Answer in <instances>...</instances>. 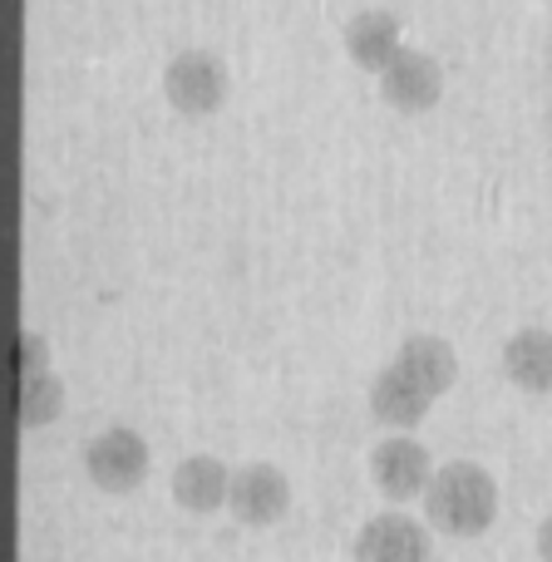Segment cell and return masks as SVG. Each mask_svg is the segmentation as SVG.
I'll use <instances>...</instances> for the list:
<instances>
[{"label": "cell", "instance_id": "6da1fadb", "mask_svg": "<svg viewBox=\"0 0 552 562\" xmlns=\"http://www.w3.org/2000/svg\"><path fill=\"white\" fill-rule=\"evenodd\" d=\"M425 514L439 533L449 538H478L498 518V484L474 459H449L435 469L425 488Z\"/></svg>", "mask_w": 552, "mask_h": 562}, {"label": "cell", "instance_id": "7a4b0ae2", "mask_svg": "<svg viewBox=\"0 0 552 562\" xmlns=\"http://www.w3.org/2000/svg\"><path fill=\"white\" fill-rule=\"evenodd\" d=\"M233 94V79H227V65L213 55V49H178L164 65V99L188 119H207L227 104Z\"/></svg>", "mask_w": 552, "mask_h": 562}, {"label": "cell", "instance_id": "3957f363", "mask_svg": "<svg viewBox=\"0 0 552 562\" xmlns=\"http://www.w3.org/2000/svg\"><path fill=\"white\" fill-rule=\"evenodd\" d=\"M148 469H154L148 439L128 425L99 429L85 445V474L94 479V488H104V494H134L148 479Z\"/></svg>", "mask_w": 552, "mask_h": 562}, {"label": "cell", "instance_id": "277c9868", "mask_svg": "<svg viewBox=\"0 0 552 562\" xmlns=\"http://www.w3.org/2000/svg\"><path fill=\"white\" fill-rule=\"evenodd\" d=\"M370 479H375V488L390 504H409V498H425L429 479H435V459L409 435L380 439V445L370 449Z\"/></svg>", "mask_w": 552, "mask_h": 562}, {"label": "cell", "instance_id": "5b68a950", "mask_svg": "<svg viewBox=\"0 0 552 562\" xmlns=\"http://www.w3.org/2000/svg\"><path fill=\"white\" fill-rule=\"evenodd\" d=\"M380 94H385V104L399 109V114H429V109L439 104V94H444V69H439L435 55L405 45L395 65L380 75Z\"/></svg>", "mask_w": 552, "mask_h": 562}, {"label": "cell", "instance_id": "8992f818", "mask_svg": "<svg viewBox=\"0 0 552 562\" xmlns=\"http://www.w3.org/2000/svg\"><path fill=\"white\" fill-rule=\"evenodd\" d=\"M286 504H291V484H286V474H281L277 464H267V459L243 464L233 474V498H227V508H233L237 524L272 528L277 518L286 514Z\"/></svg>", "mask_w": 552, "mask_h": 562}, {"label": "cell", "instance_id": "52a82bcc", "mask_svg": "<svg viewBox=\"0 0 552 562\" xmlns=\"http://www.w3.org/2000/svg\"><path fill=\"white\" fill-rule=\"evenodd\" d=\"M356 562H429L425 524L405 514H380L356 533Z\"/></svg>", "mask_w": 552, "mask_h": 562}, {"label": "cell", "instance_id": "ba28073f", "mask_svg": "<svg viewBox=\"0 0 552 562\" xmlns=\"http://www.w3.org/2000/svg\"><path fill=\"white\" fill-rule=\"evenodd\" d=\"M399 49H405V40H399L395 10L370 5V10H360V15L346 20V55L356 59L360 69H370V75H385V69L399 59Z\"/></svg>", "mask_w": 552, "mask_h": 562}, {"label": "cell", "instance_id": "9c48e42d", "mask_svg": "<svg viewBox=\"0 0 552 562\" xmlns=\"http://www.w3.org/2000/svg\"><path fill=\"white\" fill-rule=\"evenodd\" d=\"M429 409H435V395H429L425 385H415L399 366H385L375 380H370V415H375L385 429H395V435H409Z\"/></svg>", "mask_w": 552, "mask_h": 562}, {"label": "cell", "instance_id": "30bf717a", "mask_svg": "<svg viewBox=\"0 0 552 562\" xmlns=\"http://www.w3.org/2000/svg\"><path fill=\"white\" fill-rule=\"evenodd\" d=\"M173 498L188 508V514H217L233 498V469L213 454H188L183 464L173 469Z\"/></svg>", "mask_w": 552, "mask_h": 562}, {"label": "cell", "instance_id": "8fae6325", "mask_svg": "<svg viewBox=\"0 0 552 562\" xmlns=\"http://www.w3.org/2000/svg\"><path fill=\"white\" fill-rule=\"evenodd\" d=\"M390 366H399L409 380H415V385H425L435 400L459 380L454 346H449L444 336H429V330H415V336L399 340V350H395V360H390Z\"/></svg>", "mask_w": 552, "mask_h": 562}, {"label": "cell", "instance_id": "7c38bea8", "mask_svg": "<svg viewBox=\"0 0 552 562\" xmlns=\"http://www.w3.org/2000/svg\"><path fill=\"white\" fill-rule=\"evenodd\" d=\"M504 370L523 395H548L552 390V330L523 326L504 340Z\"/></svg>", "mask_w": 552, "mask_h": 562}, {"label": "cell", "instance_id": "4fadbf2b", "mask_svg": "<svg viewBox=\"0 0 552 562\" xmlns=\"http://www.w3.org/2000/svg\"><path fill=\"white\" fill-rule=\"evenodd\" d=\"M59 415H65V385H59V375H49V370L25 375V385H20V425L45 429Z\"/></svg>", "mask_w": 552, "mask_h": 562}, {"label": "cell", "instance_id": "5bb4252c", "mask_svg": "<svg viewBox=\"0 0 552 562\" xmlns=\"http://www.w3.org/2000/svg\"><path fill=\"white\" fill-rule=\"evenodd\" d=\"M20 366H25V375H40V370H49L45 360H49V346H45V336H40V330H25V336H20Z\"/></svg>", "mask_w": 552, "mask_h": 562}, {"label": "cell", "instance_id": "9a60e30c", "mask_svg": "<svg viewBox=\"0 0 552 562\" xmlns=\"http://www.w3.org/2000/svg\"><path fill=\"white\" fill-rule=\"evenodd\" d=\"M538 558L552 562V514L543 518V528H538Z\"/></svg>", "mask_w": 552, "mask_h": 562}]
</instances>
